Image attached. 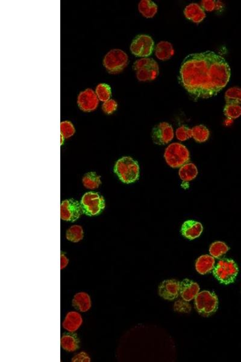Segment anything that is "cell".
<instances>
[{
    "instance_id": "cell-6",
    "label": "cell",
    "mask_w": 241,
    "mask_h": 362,
    "mask_svg": "<svg viewBox=\"0 0 241 362\" xmlns=\"http://www.w3.org/2000/svg\"><path fill=\"white\" fill-rule=\"evenodd\" d=\"M195 308L200 315L209 317L216 312L218 307V300L214 293L202 291L195 298Z\"/></svg>"
},
{
    "instance_id": "cell-24",
    "label": "cell",
    "mask_w": 241,
    "mask_h": 362,
    "mask_svg": "<svg viewBox=\"0 0 241 362\" xmlns=\"http://www.w3.org/2000/svg\"><path fill=\"white\" fill-rule=\"evenodd\" d=\"M227 104H241V88L235 86L230 88L225 93Z\"/></svg>"
},
{
    "instance_id": "cell-23",
    "label": "cell",
    "mask_w": 241,
    "mask_h": 362,
    "mask_svg": "<svg viewBox=\"0 0 241 362\" xmlns=\"http://www.w3.org/2000/svg\"><path fill=\"white\" fill-rule=\"evenodd\" d=\"M61 347L63 350L73 352L79 347V340L75 335L65 334L61 337Z\"/></svg>"
},
{
    "instance_id": "cell-29",
    "label": "cell",
    "mask_w": 241,
    "mask_h": 362,
    "mask_svg": "<svg viewBox=\"0 0 241 362\" xmlns=\"http://www.w3.org/2000/svg\"><path fill=\"white\" fill-rule=\"evenodd\" d=\"M95 93L97 94L98 99L103 102H107L108 100H110L111 94H112L110 87L105 84H98L96 89H95Z\"/></svg>"
},
{
    "instance_id": "cell-11",
    "label": "cell",
    "mask_w": 241,
    "mask_h": 362,
    "mask_svg": "<svg viewBox=\"0 0 241 362\" xmlns=\"http://www.w3.org/2000/svg\"><path fill=\"white\" fill-rule=\"evenodd\" d=\"M83 213L81 204L74 200H65L61 203L60 218L63 221L75 222Z\"/></svg>"
},
{
    "instance_id": "cell-36",
    "label": "cell",
    "mask_w": 241,
    "mask_h": 362,
    "mask_svg": "<svg viewBox=\"0 0 241 362\" xmlns=\"http://www.w3.org/2000/svg\"><path fill=\"white\" fill-rule=\"evenodd\" d=\"M90 361H91V359H90L89 356L87 355V354L84 352H81L80 353H79L78 355H76L72 359V362H89Z\"/></svg>"
},
{
    "instance_id": "cell-2",
    "label": "cell",
    "mask_w": 241,
    "mask_h": 362,
    "mask_svg": "<svg viewBox=\"0 0 241 362\" xmlns=\"http://www.w3.org/2000/svg\"><path fill=\"white\" fill-rule=\"evenodd\" d=\"M114 171L124 183H133L139 179L138 163L131 157H124L119 160L115 164Z\"/></svg>"
},
{
    "instance_id": "cell-3",
    "label": "cell",
    "mask_w": 241,
    "mask_h": 362,
    "mask_svg": "<svg viewBox=\"0 0 241 362\" xmlns=\"http://www.w3.org/2000/svg\"><path fill=\"white\" fill-rule=\"evenodd\" d=\"M166 163L172 168H179L190 160V153L186 146L179 142H174L166 147L164 153Z\"/></svg>"
},
{
    "instance_id": "cell-14",
    "label": "cell",
    "mask_w": 241,
    "mask_h": 362,
    "mask_svg": "<svg viewBox=\"0 0 241 362\" xmlns=\"http://www.w3.org/2000/svg\"><path fill=\"white\" fill-rule=\"evenodd\" d=\"M199 285L188 279L183 280L180 286V294L183 300L189 302L199 293Z\"/></svg>"
},
{
    "instance_id": "cell-26",
    "label": "cell",
    "mask_w": 241,
    "mask_h": 362,
    "mask_svg": "<svg viewBox=\"0 0 241 362\" xmlns=\"http://www.w3.org/2000/svg\"><path fill=\"white\" fill-rule=\"evenodd\" d=\"M83 184L86 188L91 190L99 188L101 184L100 176L96 173L89 172L84 175Z\"/></svg>"
},
{
    "instance_id": "cell-7",
    "label": "cell",
    "mask_w": 241,
    "mask_h": 362,
    "mask_svg": "<svg viewBox=\"0 0 241 362\" xmlns=\"http://www.w3.org/2000/svg\"><path fill=\"white\" fill-rule=\"evenodd\" d=\"M128 55L123 50L113 49L108 52L103 59V65L108 73H120L128 65Z\"/></svg>"
},
{
    "instance_id": "cell-10",
    "label": "cell",
    "mask_w": 241,
    "mask_h": 362,
    "mask_svg": "<svg viewBox=\"0 0 241 362\" xmlns=\"http://www.w3.org/2000/svg\"><path fill=\"white\" fill-rule=\"evenodd\" d=\"M173 127L168 123L162 122L153 128L152 138L153 142L157 145H165L174 138Z\"/></svg>"
},
{
    "instance_id": "cell-38",
    "label": "cell",
    "mask_w": 241,
    "mask_h": 362,
    "mask_svg": "<svg viewBox=\"0 0 241 362\" xmlns=\"http://www.w3.org/2000/svg\"><path fill=\"white\" fill-rule=\"evenodd\" d=\"M63 138H64V137H63L62 136H61V144H62L63 143Z\"/></svg>"
},
{
    "instance_id": "cell-28",
    "label": "cell",
    "mask_w": 241,
    "mask_h": 362,
    "mask_svg": "<svg viewBox=\"0 0 241 362\" xmlns=\"http://www.w3.org/2000/svg\"><path fill=\"white\" fill-rule=\"evenodd\" d=\"M66 237L74 243L80 242L83 238V230L81 226L73 225L70 227L67 231Z\"/></svg>"
},
{
    "instance_id": "cell-4",
    "label": "cell",
    "mask_w": 241,
    "mask_h": 362,
    "mask_svg": "<svg viewBox=\"0 0 241 362\" xmlns=\"http://www.w3.org/2000/svg\"><path fill=\"white\" fill-rule=\"evenodd\" d=\"M133 68L137 79L141 82L155 80L160 74L158 63L152 58L144 57L136 60Z\"/></svg>"
},
{
    "instance_id": "cell-35",
    "label": "cell",
    "mask_w": 241,
    "mask_h": 362,
    "mask_svg": "<svg viewBox=\"0 0 241 362\" xmlns=\"http://www.w3.org/2000/svg\"><path fill=\"white\" fill-rule=\"evenodd\" d=\"M118 104L115 100H108V101L104 102L102 106L103 111L107 114H111L117 109Z\"/></svg>"
},
{
    "instance_id": "cell-18",
    "label": "cell",
    "mask_w": 241,
    "mask_h": 362,
    "mask_svg": "<svg viewBox=\"0 0 241 362\" xmlns=\"http://www.w3.org/2000/svg\"><path fill=\"white\" fill-rule=\"evenodd\" d=\"M155 55L158 59L161 60L170 59L174 55L173 45L167 41L159 42L156 47Z\"/></svg>"
},
{
    "instance_id": "cell-33",
    "label": "cell",
    "mask_w": 241,
    "mask_h": 362,
    "mask_svg": "<svg viewBox=\"0 0 241 362\" xmlns=\"http://www.w3.org/2000/svg\"><path fill=\"white\" fill-rule=\"evenodd\" d=\"M176 135L177 139L180 141H186V140L192 137V129H190L186 126H182L177 128Z\"/></svg>"
},
{
    "instance_id": "cell-32",
    "label": "cell",
    "mask_w": 241,
    "mask_h": 362,
    "mask_svg": "<svg viewBox=\"0 0 241 362\" xmlns=\"http://www.w3.org/2000/svg\"><path fill=\"white\" fill-rule=\"evenodd\" d=\"M60 133L61 136L65 139H68L75 133V129L73 124L70 121H63L60 123Z\"/></svg>"
},
{
    "instance_id": "cell-31",
    "label": "cell",
    "mask_w": 241,
    "mask_h": 362,
    "mask_svg": "<svg viewBox=\"0 0 241 362\" xmlns=\"http://www.w3.org/2000/svg\"><path fill=\"white\" fill-rule=\"evenodd\" d=\"M200 6L204 10L208 12L219 10L223 8V4L221 1H214V0H203L201 1Z\"/></svg>"
},
{
    "instance_id": "cell-5",
    "label": "cell",
    "mask_w": 241,
    "mask_h": 362,
    "mask_svg": "<svg viewBox=\"0 0 241 362\" xmlns=\"http://www.w3.org/2000/svg\"><path fill=\"white\" fill-rule=\"evenodd\" d=\"M239 269L234 260L223 258L214 267L213 274L221 283L229 284L235 281Z\"/></svg>"
},
{
    "instance_id": "cell-1",
    "label": "cell",
    "mask_w": 241,
    "mask_h": 362,
    "mask_svg": "<svg viewBox=\"0 0 241 362\" xmlns=\"http://www.w3.org/2000/svg\"><path fill=\"white\" fill-rule=\"evenodd\" d=\"M231 71L226 60L216 53L206 51L188 55L180 70L179 80L195 99L216 96L229 83Z\"/></svg>"
},
{
    "instance_id": "cell-37",
    "label": "cell",
    "mask_w": 241,
    "mask_h": 362,
    "mask_svg": "<svg viewBox=\"0 0 241 362\" xmlns=\"http://www.w3.org/2000/svg\"><path fill=\"white\" fill-rule=\"evenodd\" d=\"M68 259L63 253H61L60 256V269H63L68 265Z\"/></svg>"
},
{
    "instance_id": "cell-8",
    "label": "cell",
    "mask_w": 241,
    "mask_h": 362,
    "mask_svg": "<svg viewBox=\"0 0 241 362\" xmlns=\"http://www.w3.org/2000/svg\"><path fill=\"white\" fill-rule=\"evenodd\" d=\"M83 213L87 216L99 215L105 207V200L96 193L89 192L83 195L81 200Z\"/></svg>"
},
{
    "instance_id": "cell-22",
    "label": "cell",
    "mask_w": 241,
    "mask_h": 362,
    "mask_svg": "<svg viewBox=\"0 0 241 362\" xmlns=\"http://www.w3.org/2000/svg\"><path fill=\"white\" fill-rule=\"evenodd\" d=\"M139 11L147 18H152L157 14L158 7L154 2L150 0H142L138 5Z\"/></svg>"
},
{
    "instance_id": "cell-34",
    "label": "cell",
    "mask_w": 241,
    "mask_h": 362,
    "mask_svg": "<svg viewBox=\"0 0 241 362\" xmlns=\"http://www.w3.org/2000/svg\"><path fill=\"white\" fill-rule=\"evenodd\" d=\"M191 308V306L184 300H179L174 304V310L177 312L189 313Z\"/></svg>"
},
{
    "instance_id": "cell-9",
    "label": "cell",
    "mask_w": 241,
    "mask_h": 362,
    "mask_svg": "<svg viewBox=\"0 0 241 362\" xmlns=\"http://www.w3.org/2000/svg\"><path fill=\"white\" fill-rule=\"evenodd\" d=\"M154 46V41L150 36L141 35L134 39L131 46V50L135 56L144 58L152 54Z\"/></svg>"
},
{
    "instance_id": "cell-15",
    "label": "cell",
    "mask_w": 241,
    "mask_h": 362,
    "mask_svg": "<svg viewBox=\"0 0 241 362\" xmlns=\"http://www.w3.org/2000/svg\"><path fill=\"white\" fill-rule=\"evenodd\" d=\"M203 230L202 224L197 221L189 220L182 224L181 233L187 239L194 240L200 236Z\"/></svg>"
},
{
    "instance_id": "cell-16",
    "label": "cell",
    "mask_w": 241,
    "mask_h": 362,
    "mask_svg": "<svg viewBox=\"0 0 241 362\" xmlns=\"http://www.w3.org/2000/svg\"><path fill=\"white\" fill-rule=\"evenodd\" d=\"M184 14L187 19L195 23H200L206 18V13L200 5L191 3L185 8Z\"/></svg>"
},
{
    "instance_id": "cell-12",
    "label": "cell",
    "mask_w": 241,
    "mask_h": 362,
    "mask_svg": "<svg viewBox=\"0 0 241 362\" xmlns=\"http://www.w3.org/2000/svg\"><path fill=\"white\" fill-rule=\"evenodd\" d=\"M79 108L84 112L93 111L99 104L96 93L92 89H87L79 94L78 99Z\"/></svg>"
},
{
    "instance_id": "cell-21",
    "label": "cell",
    "mask_w": 241,
    "mask_h": 362,
    "mask_svg": "<svg viewBox=\"0 0 241 362\" xmlns=\"http://www.w3.org/2000/svg\"><path fill=\"white\" fill-rule=\"evenodd\" d=\"M198 171L194 164L187 163L179 169L180 178L184 182H189L197 176Z\"/></svg>"
},
{
    "instance_id": "cell-20",
    "label": "cell",
    "mask_w": 241,
    "mask_h": 362,
    "mask_svg": "<svg viewBox=\"0 0 241 362\" xmlns=\"http://www.w3.org/2000/svg\"><path fill=\"white\" fill-rule=\"evenodd\" d=\"M73 306L76 310L81 312H86L91 308V298L85 292L77 293L73 300Z\"/></svg>"
},
{
    "instance_id": "cell-25",
    "label": "cell",
    "mask_w": 241,
    "mask_h": 362,
    "mask_svg": "<svg viewBox=\"0 0 241 362\" xmlns=\"http://www.w3.org/2000/svg\"><path fill=\"white\" fill-rule=\"evenodd\" d=\"M192 137L198 142H204L207 141L210 136L209 129L204 125H198L192 129Z\"/></svg>"
},
{
    "instance_id": "cell-30",
    "label": "cell",
    "mask_w": 241,
    "mask_h": 362,
    "mask_svg": "<svg viewBox=\"0 0 241 362\" xmlns=\"http://www.w3.org/2000/svg\"><path fill=\"white\" fill-rule=\"evenodd\" d=\"M224 115L230 119H237L241 115L240 105L227 104L224 109Z\"/></svg>"
},
{
    "instance_id": "cell-17",
    "label": "cell",
    "mask_w": 241,
    "mask_h": 362,
    "mask_svg": "<svg viewBox=\"0 0 241 362\" xmlns=\"http://www.w3.org/2000/svg\"><path fill=\"white\" fill-rule=\"evenodd\" d=\"M82 323L83 319L80 313L77 311H70L66 316L62 326L63 329L68 332L73 333L76 332L81 326Z\"/></svg>"
},
{
    "instance_id": "cell-27",
    "label": "cell",
    "mask_w": 241,
    "mask_h": 362,
    "mask_svg": "<svg viewBox=\"0 0 241 362\" xmlns=\"http://www.w3.org/2000/svg\"><path fill=\"white\" fill-rule=\"evenodd\" d=\"M229 250V248L225 243L215 242L213 243L209 248V253L213 257L219 258L226 253Z\"/></svg>"
},
{
    "instance_id": "cell-19",
    "label": "cell",
    "mask_w": 241,
    "mask_h": 362,
    "mask_svg": "<svg viewBox=\"0 0 241 362\" xmlns=\"http://www.w3.org/2000/svg\"><path fill=\"white\" fill-rule=\"evenodd\" d=\"M214 264H215V261L213 256L209 255L201 256L196 261V270L201 275L208 274L213 270Z\"/></svg>"
},
{
    "instance_id": "cell-13",
    "label": "cell",
    "mask_w": 241,
    "mask_h": 362,
    "mask_svg": "<svg viewBox=\"0 0 241 362\" xmlns=\"http://www.w3.org/2000/svg\"><path fill=\"white\" fill-rule=\"evenodd\" d=\"M181 282L176 279H168L161 282L159 287V294L163 299L174 300L179 297Z\"/></svg>"
}]
</instances>
